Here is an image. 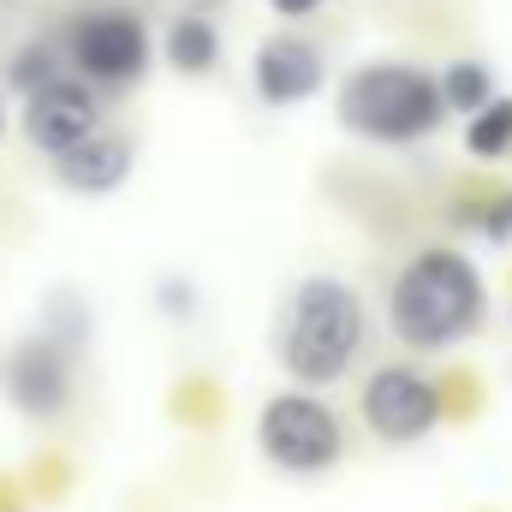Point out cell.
Returning a JSON list of instances; mask_svg holds the SVG:
<instances>
[{
  "instance_id": "1",
  "label": "cell",
  "mask_w": 512,
  "mask_h": 512,
  "mask_svg": "<svg viewBox=\"0 0 512 512\" xmlns=\"http://www.w3.org/2000/svg\"><path fill=\"white\" fill-rule=\"evenodd\" d=\"M489 316V280L459 245H423L387 286V328L411 352H453Z\"/></svg>"
},
{
  "instance_id": "2",
  "label": "cell",
  "mask_w": 512,
  "mask_h": 512,
  "mask_svg": "<svg viewBox=\"0 0 512 512\" xmlns=\"http://www.w3.org/2000/svg\"><path fill=\"white\" fill-rule=\"evenodd\" d=\"M370 310L352 280L304 274L280 316V364L298 387H334L364 352Z\"/></svg>"
},
{
  "instance_id": "3",
  "label": "cell",
  "mask_w": 512,
  "mask_h": 512,
  "mask_svg": "<svg viewBox=\"0 0 512 512\" xmlns=\"http://www.w3.org/2000/svg\"><path fill=\"white\" fill-rule=\"evenodd\" d=\"M334 114L364 143L405 149V143H423V137L441 131L447 96H441V78L411 66V60H364V66H352L340 78Z\"/></svg>"
},
{
  "instance_id": "4",
  "label": "cell",
  "mask_w": 512,
  "mask_h": 512,
  "mask_svg": "<svg viewBox=\"0 0 512 512\" xmlns=\"http://www.w3.org/2000/svg\"><path fill=\"white\" fill-rule=\"evenodd\" d=\"M256 447L286 477H322L346 453V423L316 387H280L256 411Z\"/></svg>"
},
{
  "instance_id": "5",
  "label": "cell",
  "mask_w": 512,
  "mask_h": 512,
  "mask_svg": "<svg viewBox=\"0 0 512 512\" xmlns=\"http://www.w3.org/2000/svg\"><path fill=\"white\" fill-rule=\"evenodd\" d=\"M60 48L72 60L78 78H90L96 90H126V84H143L149 72V24L137 6H90L78 12L66 30H60Z\"/></svg>"
},
{
  "instance_id": "6",
  "label": "cell",
  "mask_w": 512,
  "mask_h": 512,
  "mask_svg": "<svg viewBox=\"0 0 512 512\" xmlns=\"http://www.w3.org/2000/svg\"><path fill=\"white\" fill-rule=\"evenodd\" d=\"M358 411L370 423V435L387 441V447H417L441 429L447 417V393L435 376H423L417 364H382L364 393H358Z\"/></svg>"
},
{
  "instance_id": "7",
  "label": "cell",
  "mask_w": 512,
  "mask_h": 512,
  "mask_svg": "<svg viewBox=\"0 0 512 512\" xmlns=\"http://www.w3.org/2000/svg\"><path fill=\"white\" fill-rule=\"evenodd\" d=\"M0 393L12 411H24L30 423H54L72 405V346H60L54 334H24L18 346H6L0 358Z\"/></svg>"
},
{
  "instance_id": "8",
  "label": "cell",
  "mask_w": 512,
  "mask_h": 512,
  "mask_svg": "<svg viewBox=\"0 0 512 512\" xmlns=\"http://www.w3.org/2000/svg\"><path fill=\"white\" fill-rule=\"evenodd\" d=\"M90 131H102V96H96L90 78L60 72L54 84H42V90L24 96V137H30L48 161L66 155L72 143H84Z\"/></svg>"
},
{
  "instance_id": "9",
  "label": "cell",
  "mask_w": 512,
  "mask_h": 512,
  "mask_svg": "<svg viewBox=\"0 0 512 512\" xmlns=\"http://www.w3.org/2000/svg\"><path fill=\"white\" fill-rule=\"evenodd\" d=\"M322 84H328V60H322V48H316L310 36L274 30V36L256 42L251 90H256L262 108H298V102H310Z\"/></svg>"
},
{
  "instance_id": "10",
  "label": "cell",
  "mask_w": 512,
  "mask_h": 512,
  "mask_svg": "<svg viewBox=\"0 0 512 512\" xmlns=\"http://www.w3.org/2000/svg\"><path fill=\"white\" fill-rule=\"evenodd\" d=\"M131 167H137V149H131L126 131H90L84 143H72L66 155H54V173H60V185L66 191H78V197H114L120 185L131 179Z\"/></svg>"
},
{
  "instance_id": "11",
  "label": "cell",
  "mask_w": 512,
  "mask_h": 512,
  "mask_svg": "<svg viewBox=\"0 0 512 512\" xmlns=\"http://www.w3.org/2000/svg\"><path fill=\"white\" fill-rule=\"evenodd\" d=\"M161 60H167L179 78H209V72L221 66V30H215V18H203V12L167 18V30H161Z\"/></svg>"
},
{
  "instance_id": "12",
  "label": "cell",
  "mask_w": 512,
  "mask_h": 512,
  "mask_svg": "<svg viewBox=\"0 0 512 512\" xmlns=\"http://www.w3.org/2000/svg\"><path fill=\"white\" fill-rule=\"evenodd\" d=\"M465 155L471 161H507L512 155V96H495L465 120Z\"/></svg>"
},
{
  "instance_id": "13",
  "label": "cell",
  "mask_w": 512,
  "mask_h": 512,
  "mask_svg": "<svg viewBox=\"0 0 512 512\" xmlns=\"http://www.w3.org/2000/svg\"><path fill=\"white\" fill-rule=\"evenodd\" d=\"M441 78V96H447V114H477V108H489L501 90H495V72L483 66V60H453L447 72H435Z\"/></svg>"
},
{
  "instance_id": "14",
  "label": "cell",
  "mask_w": 512,
  "mask_h": 512,
  "mask_svg": "<svg viewBox=\"0 0 512 512\" xmlns=\"http://www.w3.org/2000/svg\"><path fill=\"white\" fill-rule=\"evenodd\" d=\"M60 72H72V60H66V48H60V36H48V42H24L18 54H12V90L18 96H30V90H42V84H54Z\"/></svg>"
},
{
  "instance_id": "15",
  "label": "cell",
  "mask_w": 512,
  "mask_h": 512,
  "mask_svg": "<svg viewBox=\"0 0 512 512\" xmlns=\"http://www.w3.org/2000/svg\"><path fill=\"white\" fill-rule=\"evenodd\" d=\"M453 221H459V227H477L489 245H512V185L483 191V197H465V203L453 209Z\"/></svg>"
},
{
  "instance_id": "16",
  "label": "cell",
  "mask_w": 512,
  "mask_h": 512,
  "mask_svg": "<svg viewBox=\"0 0 512 512\" xmlns=\"http://www.w3.org/2000/svg\"><path fill=\"white\" fill-rule=\"evenodd\" d=\"M42 334H54L60 346H84L90 340V304L78 298V292H48V304H42Z\"/></svg>"
},
{
  "instance_id": "17",
  "label": "cell",
  "mask_w": 512,
  "mask_h": 512,
  "mask_svg": "<svg viewBox=\"0 0 512 512\" xmlns=\"http://www.w3.org/2000/svg\"><path fill=\"white\" fill-rule=\"evenodd\" d=\"M280 18H310V12H322V0H268Z\"/></svg>"
},
{
  "instance_id": "18",
  "label": "cell",
  "mask_w": 512,
  "mask_h": 512,
  "mask_svg": "<svg viewBox=\"0 0 512 512\" xmlns=\"http://www.w3.org/2000/svg\"><path fill=\"white\" fill-rule=\"evenodd\" d=\"M0 137H6V102H0Z\"/></svg>"
}]
</instances>
